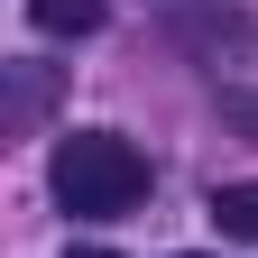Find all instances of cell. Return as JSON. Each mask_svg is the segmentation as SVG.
I'll list each match as a JSON object with an SVG mask.
<instances>
[{
  "instance_id": "obj_1",
  "label": "cell",
  "mask_w": 258,
  "mask_h": 258,
  "mask_svg": "<svg viewBox=\"0 0 258 258\" xmlns=\"http://www.w3.org/2000/svg\"><path fill=\"white\" fill-rule=\"evenodd\" d=\"M46 184H55V203H64V212L111 221V212H129V203L148 194V157L129 148L120 129H74V139H55Z\"/></svg>"
},
{
  "instance_id": "obj_2",
  "label": "cell",
  "mask_w": 258,
  "mask_h": 258,
  "mask_svg": "<svg viewBox=\"0 0 258 258\" xmlns=\"http://www.w3.org/2000/svg\"><path fill=\"white\" fill-rule=\"evenodd\" d=\"M166 28L194 55H212V64H221V46H231V55H258V28L240 10H221V0H166Z\"/></svg>"
},
{
  "instance_id": "obj_3",
  "label": "cell",
  "mask_w": 258,
  "mask_h": 258,
  "mask_svg": "<svg viewBox=\"0 0 258 258\" xmlns=\"http://www.w3.org/2000/svg\"><path fill=\"white\" fill-rule=\"evenodd\" d=\"M28 19H37L46 37H92V28H102V0H28Z\"/></svg>"
},
{
  "instance_id": "obj_4",
  "label": "cell",
  "mask_w": 258,
  "mask_h": 258,
  "mask_svg": "<svg viewBox=\"0 0 258 258\" xmlns=\"http://www.w3.org/2000/svg\"><path fill=\"white\" fill-rule=\"evenodd\" d=\"M212 221L231 240H258V184H212Z\"/></svg>"
},
{
  "instance_id": "obj_5",
  "label": "cell",
  "mask_w": 258,
  "mask_h": 258,
  "mask_svg": "<svg viewBox=\"0 0 258 258\" xmlns=\"http://www.w3.org/2000/svg\"><path fill=\"white\" fill-rule=\"evenodd\" d=\"M221 120H231L240 139H258V83H240V92H221Z\"/></svg>"
},
{
  "instance_id": "obj_6",
  "label": "cell",
  "mask_w": 258,
  "mask_h": 258,
  "mask_svg": "<svg viewBox=\"0 0 258 258\" xmlns=\"http://www.w3.org/2000/svg\"><path fill=\"white\" fill-rule=\"evenodd\" d=\"M74 258H120V249H74Z\"/></svg>"
},
{
  "instance_id": "obj_7",
  "label": "cell",
  "mask_w": 258,
  "mask_h": 258,
  "mask_svg": "<svg viewBox=\"0 0 258 258\" xmlns=\"http://www.w3.org/2000/svg\"><path fill=\"white\" fill-rule=\"evenodd\" d=\"M184 258H203V249H184Z\"/></svg>"
}]
</instances>
